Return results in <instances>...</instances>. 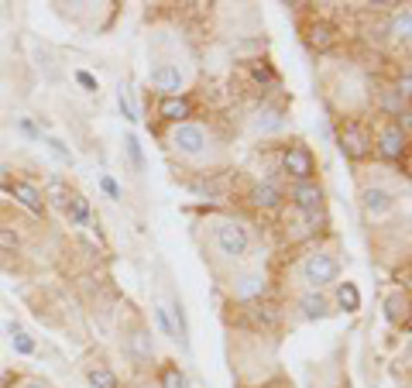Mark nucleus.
<instances>
[{
  "mask_svg": "<svg viewBox=\"0 0 412 388\" xmlns=\"http://www.w3.org/2000/svg\"><path fill=\"white\" fill-rule=\"evenodd\" d=\"M100 189L107 193V196H110V200H121V186L110 179V176H100Z\"/></svg>",
  "mask_w": 412,
  "mask_h": 388,
  "instance_id": "obj_28",
  "label": "nucleus"
},
{
  "mask_svg": "<svg viewBox=\"0 0 412 388\" xmlns=\"http://www.w3.org/2000/svg\"><path fill=\"white\" fill-rule=\"evenodd\" d=\"M66 213H69V220L83 227V224H90V200L86 196H69L66 200Z\"/></svg>",
  "mask_w": 412,
  "mask_h": 388,
  "instance_id": "obj_17",
  "label": "nucleus"
},
{
  "mask_svg": "<svg viewBox=\"0 0 412 388\" xmlns=\"http://www.w3.org/2000/svg\"><path fill=\"white\" fill-rule=\"evenodd\" d=\"M49 148H52V152H55V155H59V158H62V162H73V152H69V148H66L62 141H55V138H49Z\"/></svg>",
  "mask_w": 412,
  "mask_h": 388,
  "instance_id": "obj_31",
  "label": "nucleus"
},
{
  "mask_svg": "<svg viewBox=\"0 0 412 388\" xmlns=\"http://www.w3.org/2000/svg\"><path fill=\"white\" fill-rule=\"evenodd\" d=\"M409 28H412V18H409V11H399V18L392 21V35L406 45L409 42Z\"/></svg>",
  "mask_w": 412,
  "mask_h": 388,
  "instance_id": "obj_22",
  "label": "nucleus"
},
{
  "mask_svg": "<svg viewBox=\"0 0 412 388\" xmlns=\"http://www.w3.org/2000/svg\"><path fill=\"white\" fill-rule=\"evenodd\" d=\"M131 344H134V351H138L141 358H152V344H148V334H145V330H138Z\"/></svg>",
  "mask_w": 412,
  "mask_h": 388,
  "instance_id": "obj_27",
  "label": "nucleus"
},
{
  "mask_svg": "<svg viewBox=\"0 0 412 388\" xmlns=\"http://www.w3.org/2000/svg\"><path fill=\"white\" fill-rule=\"evenodd\" d=\"M292 200H296V207L303 210L306 217H313L320 203H323V189L316 186V182H299L296 189H292Z\"/></svg>",
  "mask_w": 412,
  "mask_h": 388,
  "instance_id": "obj_8",
  "label": "nucleus"
},
{
  "mask_svg": "<svg viewBox=\"0 0 412 388\" xmlns=\"http://www.w3.org/2000/svg\"><path fill=\"white\" fill-rule=\"evenodd\" d=\"M21 251V234L14 227H0V255H18Z\"/></svg>",
  "mask_w": 412,
  "mask_h": 388,
  "instance_id": "obj_19",
  "label": "nucleus"
},
{
  "mask_svg": "<svg viewBox=\"0 0 412 388\" xmlns=\"http://www.w3.org/2000/svg\"><path fill=\"white\" fill-rule=\"evenodd\" d=\"M337 275H340V265H337L334 255H327V251H316V255H306L303 261V279L313 282L316 289L327 282H334Z\"/></svg>",
  "mask_w": 412,
  "mask_h": 388,
  "instance_id": "obj_2",
  "label": "nucleus"
},
{
  "mask_svg": "<svg viewBox=\"0 0 412 388\" xmlns=\"http://www.w3.org/2000/svg\"><path fill=\"white\" fill-rule=\"evenodd\" d=\"M360 203H364V210H368L371 217H378V213H388V210L395 207V200H392V193H385V189H378V186H371V189H364V193H360Z\"/></svg>",
  "mask_w": 412,
  "mask_h": 388,
  "instance_id": "obj_11",
  "label": "nucleus"
},
{
  "mask_svg": "<svg viewBox=\"0 0 412 388\" xmlns=\"http://www.w3.org/2000/svg\"><path fill=\"white\" fill-rule=\"evenodd\" d=\"M117 104H121V114H124L128 121H138V110H134V104H131L128 97H124V90H121V97H117Z\"/></svg>",
  "mask_w": 412,
  "mask_h": 388,
  "instance_id": "obj_30",
  "label": "nucleus"
},
{
  "mask_svg": "<svg viewBox=\"0 0 412 388\" xmlns=\"http://www.w3.org/2000/svg\"><path fill=\"white\" fill-rule=\"evenodd\" d=\"M282 169L296 182H309L313 172H316V158H313V152H309L306 145H292V148H285Z\"/></svg>",
  "mask_w": 412,
  "mask_h": 388,
  "instance_id": "obj_3",
  "label": "nucleus"
},
{
  "mask_svg": "<svg viewBox=\"0 0 412 388\" xmlns=\"http://www.w3.org/2000/svg\"><path fill=\"white\" fill-rule=\"evenodd\" d=\"M213 241H217L220 255H227V258H244V255H248V248H251V237H248V231H244L241 224H234V220L217 224Z\"/></svg>",
  "mask_w": 412,
  "mask_h": 388,
  "instance_id": "obj_1",
  "label": "nucleus"
},
{
  "mask_svg": "<svg viewBox=\"0 0 412 388\" xmlns=\"http://www.w3.org/2000/svg\"><path fill=\"white\" fill-rule=\"evenodd\" d=\"M406 296H388L385 299V316L392 320V323H399V320H406Z\"/></svg>",
  "mask_w": 412,
  "mask_h": 388,
  "instance_id": "obj_20",
  "label": "nucleus"
},
{
  "mask_svg": "<svg viewBox=\"0 0 412 388\" xmlns=\"http://www.w3.org/2000/svg\"><path fill=\"white\" fill-rule=\"evenodd\" d=\"M334 42H337L334 25H327V21H316V25L309 28V45H313L316 52H327Z\"/></svg>",
  "mask_w": 412,
  "mask_h": 388,
  "instance_id": "obj_13",
  "label": "nucleus"
},
{
  "mask_svg": "<svg viewBox=\"0 0 412 388\" xmlns=\"http://www.w3.org/2000/svg\"><path fill=\"white\" fill-rule=\"evenodd\" d=\"M299 306H303V316H306V320H323V316L330 313V303H327L320 292H306Z\"/></svg>",
  "mask_w": 412,
  "mask_h": 388,
  "instance_id": "obj_14",
  "label": "nucleus"
},
{
  "mask_svg": "<svg viewBox=\"0 0 412 388\" xmlns=\"http://www.w3.org/2000/svg\"><path fill=\"white\" fill-rule=\"evenodd\" d=\"M158 114L165 117V121H172V124H186V117L193 114V104L186 100V97H165L162 100V107H158Z\"/></svg>",
  "mask_w": 412,
  "mask_h": 388,
  "instance_id": "obj_10",
  "label": "nucleus"
},
{
  "mask_svg": "<svg viewBox=\"0 0 412 388\" xmlns=\"http://www.w3.org/2000/svg\"><path fill=\"white\" fill-rule=\"evenodd\" d=\"M251 320H255V323H265V327H275L279 313L272 310V306H255V310H251Z\"/></svg>",
  "mask_w": 412,
  "mask_h": 388,
  "instance_id": "obj_23",
  "label": "nucleus"
},
{
  "mask_svg": "<svg viewBox=\"0 0 412 388\" xmlns=\"http://www.w3.org/2000/svg\"><path fill=\"white\" fill-rule=\"evenodd\" d=\"M265 292V279H258V275H241L237 285H234V296L237 299H255Z\"/></svg>",
  "mask_w": 412,
  "mask_h": 388,
  "instance_id": "obj_16",
  "label": "nucleus"
},
{
  "mask_svg": "<svg viewBox=\"0 0 412 388\" xmlns=\"http://www.w3.org/2000/svg\"><path fill=\"white\" fill-rule=\"evenodd\" d=\"M14 351L18 354H35V337H28V334H14Z\"/></svg>",
  "mask_w": 412,
  "mask_h": 388,
  "instance_id": "obj_25",
  "label": "nucleus"
},
{
  "mask_svg": "<svg viewBox=\"0 0 412 388\" xmlns=\"http://www.w3.org/2000/svg\"><path fill=\"white\" fill-rule=\"evenodd\" d=\"M25 388H45V385H42V382H28Z\"/></svg>",
  "mask_w": 412,
  "mask_h": 388,
  "instance_id": "obj_35",
  "label": "nucleus"
},
{
  "mask_svg": "<svg viewBox=\"0 0 412 388\" xmlns=\"http://www.w3.org/2000/svg\"><path fill=\"white\" fill-rule=\"evenodd\" d=\"M406 138L409 134H402L399 124H385L382 134H378V152L388 158V162H399V158H406Z\"/></svg>",
  "mask_w": 412,
  "mask_h": 388,
  "instance_id": "obj_6",
  "label": "nucleus"
},
{
  "mask_svg": "<svg viewBox=\"0 0 412 388\" xmlns=\"http://www.w3.org/2000/svg\"><path fill=\"white\" fill-rule=\"evenodd\" d=\"M154 320H158V330L165 337H176V330H172V320H169V310H162V306H154Z\"/></svg>",
  "mask_w": 412,
  "mask_h": 388,
  "instance_id": "obj_26",
  "label": "nucleus"
},
{
  "mask_svg": "<svg viewBox=\"0 0 412 388\" xmlns=\"http://www.w3.org/2000/svg\"><path fill=\"white\" fill-rule=\"evenodd\" d=\"M399 117H402V128H399V131H402V134H409V128H412V114H409V110H402Z\"/></svg>",
  "mask_w": 412,
  "mask_h": 388,
  "instance_id": "obj_34",
  "label": "nucleus"
},
{
  "mask_svg": "<svg viewBox=\"0 0 412 388\" xmlns=\"http://www.w3.org/2000/svg\"><path fill=\"white\" fill-rule=\"evenodd\" d=\"M172 148L182 152V155H200L206 148V131L200 124H176V134H172Z\"/></svg>",
  "mask_w": 412,
  "mask_h": 388,
  "instance_id": "obj_4",
  "label": "nucleus"
},
{
  "mask_svg": "<svg viewBox=\"0 0 412 388\" xmlns=\"http://www.w3.org/2000/svg\"><path fill=\"white\" fill-rule=\"evenodd\" d=\"M158 382H162V388H186V375H182L176 364H165Z\"/></svg>",
  "mask_w": 412,
  "mask_h": 388,
  "instance_id": "obj_21",
  "label": "nucleus"
},
{
  "mask_svg": "<svg viewBox=\"0 0 412 388\" xmlns=\"http://www.w3.org/2000/svg\"><path fill=\"white\" fill-rule=\"evenodd\" d=\"M7 193H11V196H14L21 207L31 210V213H42V210H45V196H42V193H38L31 182H25V179H11V182H7Z\"/></svg>",
  "mask_w": 412,
  "mask_h": 388,
  "instance_id": "obj_7",
  "label": "nucleus"
},
{
  "mask_svg": "<svg viewBox=\"0 0 412 388\" xmlns=\"http://www.w3.org/2000/svg\"><path fill=\"white\" fill-rule=\"evenodd\" d=\"M340 152L347 158H354V162H360V158L371 152L368 131L360 128V124H344V128H340Z\"/></svg>",
  "mask_w": 412,
  "mask_h": 388,
  "instance_id": "obj_5",
  "label": "nucleus"
},
{
  "mask_svg": "<svg viewBox=\"0 0 412 388\" xmlns=\"http://www.w3.org/2000/svg\"><path fill=\"white\" fill-rule=\"evenodd\" d=\"M152 83L158 86V90H165L169 97H179L182 73L176 69V66H154V69H152Z\"/></svg>",
  "mask_w": 412,
  "mask_h": 388,
  "instance_id": "obj_9",
  "label": "nucleus"
},
{
  "mask_svg": "<svg viewBox=\"0 0 412 388\" xmlns=\"http://www.w3.org/2000/svg\"><path fill=\"white\" fill-rule=\"evenodd\" d=\"M86 378H90V385L93 388H121L117 385V375H114L110 368H100V364H97V368H90V371H86Z\"/></svg>",
  "mask_w": 412,
  "mask_h": 388,
  "instance_id": "obj_18",
  "label": "nucleus"
},
{
  "mask_svg": "<svg viewBox=\"0 0 412 388\" xmlns=\"http://www.w3.org/2000/svg\"><path fill=\"white\" fill-rule=\"evenodd\" d=\"M251 73H255L258 83H275V73H272L265 62H255V69H251Z\"/></svg>",
  "mask_w": 412,
  "mask_h": 388,
  "instance_id": "obj_29",
  "label": "nucleus"
},
{
  "mask_svg": "<svg viewBox=\"0 0 412 388\" xmlns=\"http://www.w3.org/2000/svg\"><path fill=\"white\" fill-rule=\"evenodd\" d=\"M337 303H340V310L344 313H358L360 310V292L354 282H340L337 289Z\"/></svg>",
  "mask_w": 412,
  "mask_h": 388,
  "instance_id": "obj_15",
  "label": "nucleus"
},
{
  "mask_svg": "<svg viewBox=\"0 0 412 388\" xmlns=\"http://www.w3.org/2000/svg\"><path fill=\"white\" fill-rule=\"evenodd\" d=\"M399 107H402V97H395V93H385V110H388V114H399Z\"/></svg>",
  "mask_w": 412,
  "mask_h": 388,
  "instance_id": "obj_33",
  "label": "nucleus"
},
{
  "mask_svg": "<svg viewBox=\"0 0 412 388\" xmlns=\"http://www.w3.org/2000/svg\"><path fill=\"white\" fill-rule=\"evenodd\" d=\"M124 148H128L134 169H145V155H141V145H138V138H134V134H131V138H124Z\"/></svg>",
  "mask_w": 412,
  "mask_h": 388,
  "instance_id": "obj_24",
  "label": "nucleus"
},
{
  "mask_svg": "<svg viewBox=\"0 0 412 388\" xmlns=\"http://www.w3.org/2000/svg\"><path fill=\"white\" fill-rule=\"evenodd\" d=\"M76 83H79V86H83V90H90V93L97 90V79L90 76V73H83V69H79V73H76Z\"/></svg>",
  "mask_w": 412,
  "mask_h": 388,
  "instance_id": "obj_32",
  "label": "nucleus"
},
{
  "mask_svg": "<svg viewBox=\"0 0 412 388\" xmlns=\"http://www.w3.org/2000/svg\"><path fill=\"white\" fill-rule=\"evenodd\" d=\"M251 203L261 210H275L282 203V189L275 182H261V186H255V193H251Z\"/></svg>",
  "mask_w": 412,
  "mask_h": 388,
  "instance_id": "obj_12",
  "label": "nucleus"
}]
</instances>
